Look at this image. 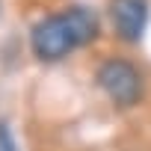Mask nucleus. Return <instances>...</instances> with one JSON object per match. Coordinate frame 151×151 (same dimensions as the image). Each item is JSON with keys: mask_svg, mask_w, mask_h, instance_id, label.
Masks as SVG:
<instances>
[{"mask_svg": "<svg viewBox=\"0 0 151 151\" xmlns=\"http://www.w3.org/2000/svg\"><path fill=\"white\" fill-rule=\"evenodd\" d=\"M98 18L83 9V6H71L62 9L56 15L42 18L33 27V53L45 62H56L62 56H68L74 47H86L98 39Z\"/></svg>", "mask_w": 151, "mask_h": 151, "instance_id": "obj_1", "label": "nucleus"}, {"mask_svg": "<svg viewBox=\"0 0 151 151\" xmlns=\"http://www.w3.org/2000/svg\"><path fill=\"white\" fill-rule=\"evenodd\" d=\"M98 86L122 110L139 104L142 101V92H145V83H142L139 68L130 59H122V56H110V59H104L98 65Z\"/></svg>", "mask_w": 151, "mask_h": 151, "instance_id": "obj_2", "label": "nucleus"}, {"mask_svg": "<svg viewBox=\"0 0 151 151\" xmlns=\"http://www.w3.org/2000/svg\"><path fill=\"white\" fill-rule=\"evenodd\" d=\"M110 21L124 42H139L148 24V0H110Z\"/></svg>", "mask_w": 151, "mask_h": 151, "instance_id": "obj_3", "label": "nucleus"}, {"mask_svg": "<svg viewBox=\"0 0 151 151\" xmlns=\"http://www.w3.org/2000/svg\"><path fill=\"white\" fill-rule=\"evenodd\" d=\"M0 151H15V142H12L6 124H0Z\"/></svg>", "mask_w": 151, "mask_h": 151, "instance_id": "obj_4", "label": "nucleus"}]
</instances>
